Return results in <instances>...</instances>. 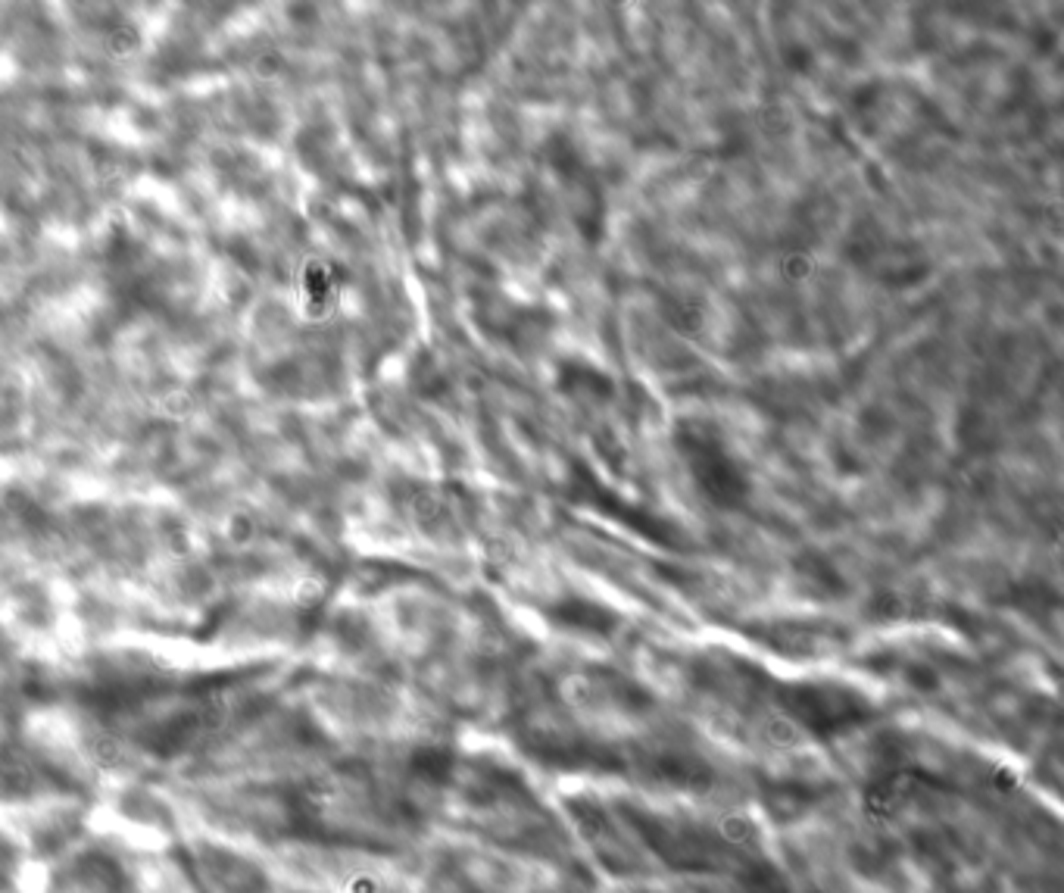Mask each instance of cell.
<instances>
[{
    "label": "cell",
    "mask_w": 1064,
    "mask_h": 893,
    "mask_svg": "<svg viewBox=\"0 0 1064 893\" xmlns=\"http://www.w3.org/2000/svg\"><path fill=\"white\" fill-rule=\"evenodd\" d=\"M674 444L709 500L718 506H737L746 497V475L706 422H681L674 431Z\"/></svg>",
    "instance_id": "obj_1"
}]
</instances>
